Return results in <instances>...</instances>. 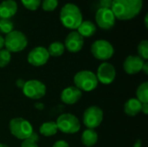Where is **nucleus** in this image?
Instances as JSON below:
<instances>
[{"label":"nucleus","mask_w":148,"mask_h":147,"mask_svg":"<svg viewBox=\"0 0 148 147\" xmlns=\"http://www.w3.org/2000/svg\"><path fill=\"white\" fill-rule=\"evenodd\" d=\"M75 87L82 92H91L98 87V80L95 73L90 70H82L74 76Z\"/></svg>","instance_id":"obj_4"},{"label":"nucleus","mask_w":148,"mask_h":147,"mask_svg":"<svg viewBox=\"0 0 148 147\" xmlns=\"http://www.w3.org/2000/svg\"><path fill=\"white\" fill-rule=\"evenodd\" d=\"M95 75L98 82L103 85H109L116 77V69L113 64L104 62L98 67Z\"/></svg>","instance_id":"obj_10"},{"label":"nucleus","mask_w":148,"mask_h":147,"mask_svg":"<svg viewBox=\"0 0 148 147\" xmlns=\"http://www.w3.org/2000/svg\"><path fill=\"white\" fill-rule=\"evenodd\" d=\"M146 62L139 55H128L123 62V69L128 75H136L142 71L143 65Z\"/></svg>","instance_id":"obj_14"},{"label":"nucleus","mask_w":148,"mask_h":147,"mask_svg":"<svg viewBox=\"0 0 148 147\" xmlns=\"http://www.w3.org/2000/svg\"><path fill=\"white\" fill-rule=\"evenodd\" d=\"M47 50L49 52V56L59 57L64 53L65 47H64V44L61 42H54L49 46Z\"/></svg>","instance_id":"obj_21"},{"label":"nucleus","mask_w":148,"mask_h":147,"mask_svg":"<svg viewBox=\"0 0 148 147\" xmlns=\"http://www.w3.org/2000/svg\"><path fill=\"white\" fill-rule=\"evenodd\" d=\"M63 44L68 51L71 53H77L83 48L84 38L76 30H73L66 36Z\"/></svg>","instance_id":"obj_13"},{"label":"nucleus","mask_w":148,"mask_h":147,"mask_svg":"<svg viewBox=\"0 0 148 147\" xmlns=\"http://www.w3.org/2000/svg\"><path fill=\"white\" fill-rule=\"evenodd\" d=\"M137 100H139L141 103H148V82L145 81L141 83L136 91Z\"/></svg>","instance_id":"obj_22"},{"label":"nucleus","mask_w":148,"mask_h":147,"mask_svg":"<svg viewBox=\"0 0 148 147\" xmlns=\"http://www.w3.org/2000/svg\"><path fill=\"white\" fill-rule=\"evenodd\" d=\"M22 88L23 94L31 100H40L45 96L47 92L45 84L38 80H29L25 81Z\"/></svg>","instance_id":"obj_8"},{"label":"nucleus","mask_w":148,"mask_h":147,"mask_svg":"<svg viewBox=\"0 0 148 147\" xmlns=\"http://www.w3.org/2000/svg\"><path fill=\"white\" fill-rule=\"evenodd\" d=\"M142 71H144L146 75H147V74H148V64H147V62H145V63H144V65H143V68H142Z\"/></svg>","instance_id":"obj_33"},{"label":"nucleus","mask_w":148,"mask_h":147,"mask_svg":"<svg viewBox=\"0 0 148 147\" xmlns=\"http://www.w3.org/2000/svg\"><path fill=\"white\" fill-rule=\"evenodd\" d=\"M115 16L111 9L100 8L95 14V21L97 25L102 29H110L114 26Z\"/></svg>","instance_id":"obj_12"},{"label":"nucleus","mask_w":148,"mask_h":147,"mask_svg":"<svg viewBox=\"0 0 148 147\" xmlns=\"http://www.w3.org/2000/svg\"><path fill=\"white\" fill-rule=\"evenodd\" d=\"M82 96V92L75 86L64 88L61 93V101L66 105H74L78 102Z\"/></svg>","instance_id":"obj_15"},{"label":"nucleus","mask_w":148,"mask_h":147,"mask_svg":"<svg viewBox=\"0 0 148 147\" xmlns=\"http://www.w3.org/2000/svg\"><path fill=\"white\" fill-rule=\"evenodd\" d=\"M0 147H9L7 145L5 144H3V143H0Z\"/></svg>","instance_id":"obj_35"},{"label":"nucleus","mask_w":148,"mask_h":147,"mask_svg":"<svg viewBox=\"0 0 148 147\" xmlns=\"http://www.w3.org/2000/svg\"><path fill=\"white\" fill-rule=\"evenodd\" d=\"M28 45L26 36L19 30H12L4 37V47L10 53L23 51Z\"/></svg>","instance_id":"obj_5"},{"label":"nucleus","mask_w":148,"mask_h":147,"mask_svg":"<svg viewBox=\"0 0 148 147\" xmlns=\"http://www.w3.org/2000/svg\"><path fill=\"white\" fill-rule=\"evenodd\" d=\"M82 120L87 128L95 129L103 120V112L99 107L91 106L84 111Z\"/></svg>","instance_id":"obj_9"},{"label":"nucleus","mask_w":148,"mask_h":147,"mask_svg":"<svg viewBox=\"0 0 148 147\" xmlns=\"http://www.w3.org/2000/svg\"><path fill=\"white\" fill-rule=\"evenodd\" d=\"M58 131L65 134H75L81 129L79 119L72 113H62L56 120Z\"/></svg>","instance_id":"obj_6"},{"label":"nucleus","mask_w":148,"mask_h":147,"mask_svg":"<svg viewBox=\"0 0 148 147\" xmlns=\"http://www.w3.org/2000/svg\"><path fill=\"white\" fill-rule=\"evenodd\" d=\"M17 11V3L14 0H4L0 3V18L10 19Z\"/></svg>","instance_id":"obj_16"},{"label":"nucleus","mask_w":148,"mask_h":147,"mask_svg":"<svg viewBox=\"0 0 148 147\" xmlns=\"http://www.w3.org/2000/svg\"><path fill=\"white\" fill-rule=\"evenodd\" d=\"M83 38L90 37L96 32V26L91 21H82L76 30Z\"/></svg>","instance_id":"obj_19"},{"label":"nucleus","mask_w":148,"mask_h":147,"mask_svg":"<svg viewBox=\"0 0 148 147\" xmlns=\"http://www.w3.org/2000/svg\"><path fill=\"white\" fill-rule=\"evenodd\" d=\"M81 140L83 146L86 147L94 146L98 141V134L95 129H86L81 137Z\"/></svg>","instance_id":"obj_18"},{"label":"nucleus","mask_w":148,"mask_h":147,"mask_svg":"<svg viewBox=\"0 0 148 147\" xmlns=\"http://www.w3.org/2000/svg\"><path fill=\"white\" fill-rule=\"evenodd\" d=\"M141 112L144 114H148V103H142V107H141Z\"/></svg>","instance_id":"obj_31"},{"label":"nucleus","mask_w":148,"mask_h":147,"mask_svg":"<svg viewBox=\"0 0 148 147\" xmlns=\"http://www.w3.org/2000/svg\"><path fill=\"white\" fill-rule=\"evenodd\" d=\"M113 3V0H100L101 8L104 9H111Z\"/></svg>","instance_id":"obj_29"},{"label":"nucleus","mask_w":148,"mask_h":147,"mask_svg":"<svg viewBox=\"0 0 148 147\" xmlns=\"http://www.w3.org/2000/svg\"><path fill=\"white\" fill-rule=\"evenodd\" d=\"M142 103L136 98H131L124 105V112L128 116H136L141 112Z\"/></svg>","instance_id":"obj_17"},{"label":"nucleus","mask_w":148,"mask_h":147,"mask_svg":"<svg viewBox=\"0 0 148 147\" xmlns=\"http://www.w3.org/2000/svg\"><path fill=\"white\" fill-rule=\"evenodd\" d=\"M52 147H70L69 143L66 142L65 140H58L56 141Z\"/></svg>","instance_id":"obj_30"},{"label":"nucleus","mask_w":148,"mask_h":147,"mask_svg":"<svg viewBox=\"0 0 148 147\" xmlns=\"http://www.w3.org/2000/svg\"><path fill=\"white\" fill-rule=\"evenodd\" d=\"M41 5L45 11H53L58 5V0H42Z\"/></svg>","instance_id":"obj_27"},{"label":"nucleus","mask_w":148,"mask_h":147,"mask_svg":"<svg viewBox=\"0 0 148 147\" xmlns=\"http://www.w3.org/2000/svg\"><path fill=\"white\" fill-rule=\"evenodd\" d=\"M14 25L10 19H2L0 18V32L3 34H9L13 30Z\"/></svg>","instance_id":"obj_24"},{"label":"nucleus","mask_w":148,"mask_h":147,"mask_svg":"<svg viewBox=\"0 0 148 147\" xmlns=\"http://www.w3.org/2000/svg\"><path fill=\"white\" fill-rule=\"evenodd\" d=\"M11 61V53L7 49H3L0 50V68L6 67Z\"/></svg>","instance_id":"obj_26"},{"label":"nucleus","mask_w":148,"mask_h":147,"mask_svg":"<svg viewBox=\"0 0 148 147\" xmlns=\"http://www.w3.org/2000/svg\"><path fill=\"white\" fill-rule=\"evenodd\" d=\"M91 53L95 58L101 61H107L110 59L114 54L113 45L107 40H96L91 45Z\"/></svg>","instance_id":"obj_7"},{"label":"nucleus","mask_w":148,"mask_h":147,"mask_svg":"<svg viewBox=\"0 0 148 147\" xmlns=\"http://www.w3.org/2000/svg\"><path fill=\"white\" fill-rule=\"evenodd\" d=\"M49 57L50 56L47 49L42 46H38L32 49L29 52L27 61L30 65L34 67H41L48 62Z\"/></svg>","instance_id":"obj_11"},{"label":"nucleus","mask_w":148,"mask_h":147,"mask_svg":"<svg viewBox=\"0 0 148 147\" xmlns=\"http://www.w3.org/2000/svg\"><path fill=\"white\" fill-rule=\"evenodd\" d=\"M4 47V38L0 35V50L3 49Z\"/></svg>","instance_id":"obj_32"},{"label":"nucleus","mask_w":148,"mask_h":147,"mask_svg":"<svg viewBox=\"0 0 148 147\" xmlns=\"http://www.w3.org/2000/svg\"><path fill=\"white\" fill-rule=\"evenodd\" d=\"M138 55L143 59L144 61H147L148 59V41L143 40L141 41L138 45Z\"/></svg>","instance_id":"obj_23"},{"label":"nucleus","mask_w":148,"mask_h":147,"mask_svg":"<svg viewBox=\"0 0 148 147\" xmlns=\"http://www.w3.org/2000/svg\"><path fill=\"white\" fill-rule=\"evenodd\" d=\"M9 129L15 138L21 140L29 138L34 133L31 123L22 117L11 119L9 123Z\"/></svg>","instance_id":"obj_3"},{"label":"nucleus","mask_w":148,"mask_h":147,"mask_svg":"<svg viewBox=\"0 0 148 147\" xmlns=\"http://www.w3.org/2000/svg\"><path fill=\"white\" fill-rule=\"evenodd\" d=\"M60 19L65 28L75 30L82 22V14L76 4L69 3L62 8Z\"/></svg>","instance_id":"obj_2"},{"label":"nucleus","mask_w":148,"mask_h":147,"mask_svg":"<svg viewBox=\"0 0 148 147\" xmlns=\"http://www.w3.org/2000/svg\"><path fill=\"white\" fill-rule=\"evenodd\" d=\"M38 139H39V137L37 133L34 132L29 138L23 140L21 144V147H38V145H37Z\"/></svg>","instance_id":"obj_25"},{"label":"nucleus","mask_w":148,"mask_h":147,"mask_svg":"<svg viewBox=\"0 0 148 147\" xmlns=\"http://www.w3.org/2000/svg\"><path fill=\"white\" fill-rule=\"evenodd\" d=\"M58 129L56 121H47L42 123L39 127V133L45 137H51L56 134Z\"/></svg>","instance_id":"obj_20"},{"label":"nucleus","mask_w":148,"mask_h":147,"mask_svg":"<svg viewBox=\"0 0 148 147\" xmlns=\"http://www.w3.org/2000/svg\"><path fill=\"white\" fill-rule=\"evenodd\" d=\"M143 0H113L111 10L116 19L131 20L141 11Z\"/></svg>","instance_id":"obj_1"},{"label":"nucleus","mask_w":148,"mask_h":147,"mask_svg":"<svg viewBox=\"0 0 148 147\" xmlns=\"http://www.w3.org/2000/svg\"><path fill=\"white\" fill-rule=\"evenodd\" d=\"M23 6L29 10H36L41 5L42 0H21Z\"/></svg>","instance_id":"obj_28"},{"label":"nucleus","mask_w":148,"mask_h":147,"mask_svg":"<svg viewBox=\"0 0 148 147\" xmlns=\"http://www.w3.org/2000/svg\"><path fill=\"white\" fill-rule=\"evenodd\" d=\"M147 19H148V15L147 14V15H146V16H145V25H146V27H147V26H148Z\"/></svg>","instance_id":"obj_34"}]
</instances>
